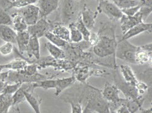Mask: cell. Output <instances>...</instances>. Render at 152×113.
Returning a JSON list of instances; mask_svg holds the SVG:
<instances>
[{
	"label": "cell",
	"mask_w": 152,
	"mask_h": 113,
	"mask_svg": "<svg viewBox=\"0 0 152 113\" xmlns=\"http://www.w3.org/2000/svg\"><path fill=\"white\" fill-rule=\"evenodd\" d=\"M143 99L142 97L138 99H126L125 104L131 113H135L142 108Z\"/></svg>",
	"instance_id": "27"
},
{
	"label": "cell",
	"mask_w": 152,
	"mask_h": 113,
	"mask_svg": "<svg viewBox=\"0 0 152 113\" xmlns=\"http://www.w3.org/2000/svg\"><path fill=\"white\" fill-rule=\"evenodd\" d=\"M76 79L74 76L63 78L56 79V87H55V96H59L64 90L72 86L75 82Z\"/></svg>",
	"instance_id": "18"
},
{
	"label": "cell",
	"mask_w": 152,
	"mask_h": 113,
	"mask_svg": "<svg viewBox=\"0 0 152 113\" xmlns=\"http://www.w3.org/2000/svg\"><path fill=\"white\" fill-rule=\"evenodd\" d=\"M26 100L28 103L30 107L32 108L35 113H41L40 111V104L41 100L38 98L35 97L32 92L28 90H26L24 92Z\"/></svg>",
	"instance_id": "24"
},
{
	"label": "cell",
	"mask_w": 152,
	"mask_h": 113,
	"mask_svg": "<svg viewBox=\"0 0 152 113\" xmlns=\"http://www.w3.org/2000/svg\"><path fill=\"white\" fill-rule=\"evenodd\" d=\"M94 111L90 108L88 104H87L85 108L82 110V113H93Z\"/></svg>",
	"instance_id": "48"
},
{
	"label": "cell",
	"mask_w": 152,
	"mask_h": 113,
	"mask_svg": "<svg viewBox=\"0 0 152 113\" xmlns=\"http://www.w3.org/2000/svg\"><path fill=\"white\" fill-rule=\"evenodd\" d=\"M116 113H131L129 112L128 108H127V107L126 106L125 103L123 104L117 109V110L116 111Z\"/></svg>",
	"instance_id": "43"
},
{
	"label": "cell",
	"mask_w": 152,
	"mask_h": 113,
	"mask_svg": "<svg viewBox=\"0 0 152 113\" xmlns=\"http://www.w3.org/2000/svg\"><path fill=\"white\" fill-rule=\"evenodd\" d=\"M99 37H100V36L98 35V33H95L91 32L88 42H89V44L91 45V46L93 47L95 46V45L97 44V43L98 42V41H99Z\"/></svg>",
	"instance_id": "42"
},
{
	"label": "cell",
	"mask_w": 152,
	"mask_h": 113,
	"mask_svg": "<svg viewBox=\"0 0 152 113\" xmlns=\"http://www.w3.org/2000/svg\"><path fill=\"white\" fill-rule=\"evenodd\" d=\"M111 1L121 10L128 9L139 5V0H111Z\"/></svg>",
	"instance_id": "28"
},
{
	"label": "cell",
	"mask_w": 152,
	"mask_h": 113,
	"mask_svg": "<svg viewBox=\"0 0 152 113\" xmlns=\"http://www.w3.org/2000/svg\"><path fill=\"white\" fill-rule=\"evenodd\" d=\"M37 1H38V0H37Z\"/></svg>",
	"instance_id": "55"
},
{
	"label": "cell",
	"mask_w": 152,
	"mask_h": 113,
	"mask_svg": "<svg viewBox=\"0 0 152 113\" xmlns=\"http://www.w3.org/2000/svg\"><path fill=\"white\" fill-rule=\"evenodd\" d=\"M53 34L57 36L62 40L70 42V31L69 28L61 24H53L51 30H50Z\"/></svg>",
	"instance_id": "19"
},
{
	"label": "cell",
	"mask_w": 152,
	"mask_h": 113,
	"mask_svg": "<svg viewBox=\"0 0 152 113\" xmlns=\"http://www.w3.org/2000/svg\"><path fill=\"white\" fill-rule=\"evenodd\" d=\"M32 87L34 89L36 88H42L45 90L55 89L56 79H47L41 81L32 82Z\"/></svg>",
	"instance_id": "29"
},
{
	"label": "cell",
	"mask_w": 152,
	"mask_h": 113,
	"mask_svg": "<svg viewBox=\"0 0 152 113\" xmlns=\"http://www.w3.org/2000/svg\"><path fill=\"white\" fill-rule=\"evenodd\" d=\"M96 1H98V3H99V2L102 1H103V0H96Z\"/></svg>",
	"instance_id": "51"
},
{
	"label": "cell",
	"mask_w": 152,
	"mask_h": 113,
	"mask_svg": "<svg viewBox=\"0 0 152 113\" xmlns=\"http://www.w3.org/2000/svg\"><path fill=\"white\" fill-rule=\"evenodd\" d=\"M139 11L141 14L142 17V20L144 22H145V20L148 18V17L150 16V15L151 14L152 8L151 7L142 6V7H140V8Z\"/></svg>",
	"instance_id": "39"
},
{
	"label": "cell",
	"mask_w": 152,
	"mask_h": 113,
	"mask_svg": "<svg viewBox=\"0 0 152 113\" xmlns=\"http://www.w3.org/2000/svg\"><path fill=\"white\" fill-rule=\"evenodd\" d=\"M92 49H93L94 53L98 57L104 58V57H107L110 56L108 52L98 44H96L94 46H93Z\"/></svg>",
	"instance_id": "37"
},
{
	"label": "cell",
	"mask_w": 152,
	"mask_h": 113,
	"mask_svg": "<svg viewBox=\"0 0 152 113\" xmlns=\"http://www.w3.org/2000/svg\"><path fill=\"white\" fill-rule=\"evenodd\" d=\"M91 92L88 98L87 104L94 111L98 113H111L110 103L106 100L102 94V91L90 87Z\"/></svg>",
	"instance_id": "3"
},
{
	"label": "cell",
	"mask_w": 152,
	"mask_h": 113,
	"mask_svg": "<svg viewBox=\"0 0 152 113\" xmlns=\"http://www.w3.org/2000/svg\"><path fill=\"white\" fill-rule=\"evenodd\" d=\"M45 46L49 52L50 56L56 60H63L66 57V54L63 49L60 48L50 42L45 43Z\"/></svg>",
	"instance_id": "22"
},
{
	"label": "cell",
	"mask_w": 152,
	"mask_h": 113,
	"mask_svg": "<svg viewBox=\"0 0 152 113\" xmlns=\"http://www.w3.org/2000/svg\"><path fill=\"white\" fill-rule=\"evenodd\" d=\"M147 32L149 33L151 32V24L142 22V23L129 30L126 33L123 35L121 40H129V39H131L132 37L138 36L141 33Z\"/></svg>",
	"instance_id": "11"
},
{
	"label": "cell",
	"mask_w": 152,
	"mask_h": 113,
	"mask_svg": "<svg viewBox=\"0 0 152 113\" xmlns=\"http://www.w3.org/2000/svg\"><path fill=\"white\" fill-rule=\"evenodd\" d=\"M69 29L70 31V42L74 43H79L82 41L83 36L80 32L76 28L75 23H71L69 25Z\"/></svg>",
	"instance_id": "31"
},
{
	"label": "cell",
	"mask_w": 152,
	"mask_h": 113,
	"mask_svg": "<svg viewBox=\"0 0 152 113\" xmlns=\"http://www.w3.org/2000/svg\"><path fill=\"white\" fill-rule=\"evenodd\" d=\"M121 73L124 81L127 84L135 86L139 82L135 74L130 66L128 65H121L120 66Z\"/></svg>",
	"instance_id": "17"
},
{
	"label": "cell",
	"mask_w": 152,
	"mask_h": 113,
	"mask_svg": "<svg viewBox=\"0 0 152 113\" xmlns=\"http://www.w3.org/2000/svg\"><path fill=\"white\" fill-rule=\"evenodd\" d=\"M34 90V89L32 87V83L22 84L19 89L12 95L13 106L14 105H18L21 102L26 101V97L24 95L26 90H28V91L33 93Z\"/></svg>",
	"instance_id": "14"
},
{
	"label": "cell",
	"mask_w": 152,
	"mask_h": 113,
	"mask_svg": "<svg viewBox=\"0 0 152 113\" xmlns=\"http://www.w3.org/2000/svg\"><path fill=\"white\" fill-rule=\"evenodd\" d=\"M12 106V95L0 94V113H7Z\"/></svg>",
	"instance_id": "25"
},
{
	"label": "cell",
	"mask_w": 152,
	"mask_h": 113,
	"mask_svg": "<svg viewBox=\"0 0 152 113\" xmlns=\"http://www.w3.org/2000/svg\"><path fill=\"white\" fill-rule=\"evenodd\" d=\"M4 70V65H0V73L3 72Z\"/></svg>",
	"instance_id": "50"
},
{
	"label": "cell",
	"mask_w": 152,
	"mask_h": 113,
	"mask_svg": "<svg viewBox=\"0 0 152 113\" xmlns=\"http://www.w3.org/2000/svg\"><path fill=\"white\" fill-rule=\"evenodd\" d=\"M60 0H38V7L40 11V18H47L59 6Z\"/></svg>",
	"instance_id": "9"
},
{
	"label": "cell",
	"mask_w": 152,
	"mask_h": 113,
	"mask_svg": "<svg viewBox=\"0 0 152 113\" xmlns=\"http://www.w3.org/2000/svg\"><path fill=\"white\" fill-rule=\"evenodd\" d=\"M75 25L76 28H77V30L80 32V33L82 34L83 36V40L86 41V42H88L91 32L90 30L86 27L84 24L83 23L80 15L77 17V22L75 23Z\"/></svg>",
	"instance_id": "30"
},
{
	"label": "cell",
	"mask_w": 152,
	"mask_h": 113,
	"mask_svg": "<svg viewBox=\"0 0 152 113\" xmlns=\"http://www.w3.org/2000/svg\"><path fill=\"white\" fill-rule=\"evenodd\" d=\"M21 85H22L21 83H13V84L7 83L2 94L12 95L19 89Z\"/></svg>",
	"instance_id": "35"
},
{
	"label": "cell",
	"mask_w": 152,
	"mask_h": 113,
	"mask_svg": "<svg viewBox=\"0 0 152 113\" xmlns=\"http://www.w3.org/2000/svg\"><path fill=\"white\" fill-rule=\"evenodd\" d=\"M59 113H61V112H59Z\"/></svg>",
	"instance_id": "54"
},
{
	"label": "cell",
	"mask_w": 152,
	"mask_h": 113,
	"mask_svg": "<svg viewBox=\"0 0 152 113\" xmlns=\"http://www.w3.org/2000/svg\"><path fill=\"white\" fill-rule=\"evenodd\" d=\"M91 74H92V71H90L88 66H86L77 68V71H75V76L74 77L76 80L82 82H86L87 79H88Z\"/></svg>",
	"instance_id": "32"
},
{
	"label": "cell",
	"mask_w": 152,
	"mask_h": 113,
	"mask_svg": "<svg viewBox=\"0 0 152 113\" xmlns=\"http://www.w3.org/2000/svg\"><path fill=\"white\" fill-rule=\"evenodd\" d=\"M14 49V44L11 42H5L3 45L0 46V54L4 56L11 54Z\"/></svg>",
	"instance_id": "36"
},
{
	"label": "cell",
	"mask_w": 152,
	"mask_h": 113,
	"mask_svg": "<svg viewBox=\"0 0 152 113\" xmlns=\"http://www.w3.org/2000/svg\"><path fill=\"white\" fill-rule=\"evenodd\" d=\"M139 5L144 7H151V0H139Z\"/></svg>",
	"instance_id": "44"
},
{
	"label": "cell",
	"mask_w": 152,
	"mask_h": 113,
	"mask_svg": "<svg viewBox=\"0 0 152 113\" xmlns=\"http://www.w3.org/2000/svg\"><path fill=\"white\" fill-rule=\"evenodd\" d=\"M44 37H46L50 42L61 49L67 48L68 46V44H69V42H67L62 40L61 38H60V37H58L54 34H53L50 31L45 35Z\"/></svg>",
	"instance_id": "26"
},
{
	"label": "cell",
	"mask_w": 152,
	"mask_h": 113,
	"mask_svg": "<svg viewBox=\"0 0 152 113\" xmlns=\"http://www.w3.org/2000/svg\"><path fill=\"white\" fill-rule=\"evenodd\" d=\"M28 63L26 60L22 58H16L10 63L4 65V69H8L9 70L19 71L24 70Z\"/></svg>",
	"instance_id": "23"
},
{
	"label": "cell",
	"mask_w": 152,
	"mask_h": 113,
	"mask_svg": "<svg viewBox=\"0 0 152 113\" xmlns=\"http://www.w3.org/2000/svg\"><path fill=\"white\" fill-rule=\"evenodd\" d=\"M7 113H20V111L18 105H14L11 107Z\"/></svg>",
	"instance_id": "45"
},
{
	"label": "cell",
	"mask_w": 152,
	"mask_h": 113,
	"mask_svg": "<svg viewBox=\"0 0 152 113\" xmlns=\"http://www.w3.org/2000/svg\"><path fill=\"white\" fill-rule=\"evenodd\" d=\"M119 21L123 35L126 33L129 30H130L132 27L142 23V22H143L139 11H138V12L134 15V16H127L123 14V16L120 19Z\"/></svg>",
	"instance_id": "10"
},
{
	"label": "cell",
	"mask_w": 152,
	"mask_h": 113,
	"mask_svg": "<svg viewBox=\"0 0 152 113\" xmlns=\"http://www.w3.org/2000/svg\"><path fill=\"white\" fill-rule=\"evenodd\" d=\"M140 7L141 6L139 5L135 7H130V8H128V9H123L121 10V11H122L124 15H126L127 16H134V15H135L138 12V11L140 8Z\"/></svg>",
	"instance_id": "38"
},
{
	"label": "cell",
	"mask_w": 152,
	"mask_h": 113,
	"mask_svg": "<svg viewBox=\"0 0 152 113\" xmlns=\"http://www.w3.org/2000/svg\"><path fill=\"white\" fill-rule=\"evenodd\" d=\"M75 1H78V0H75Z\"/></svg>",
	"instance_id": "53"
},
{
	"label": "cell",
	"mask_w": 152,
	"mask_h": 113,
	"mask_svg": "<svg viewBox=\"0 0 152 113\" xmlns=\"http://www.w3.org/2000/svg\"><path fill=\"white\" fill-rule=\"evenodd\" d=\"M6 84H7V82H6L5 81H3L1 80H0V94H2Z\"/></svg>",
	"instance_id": "47"
},
{
	"label": "cell",
	"mask_w": 152,
	"mask_h": 113,
	"mask_svg": "<svg viewBox=\"0 0 152 113\" xmlns=\"http://www.w3.org/2000/svg\"><path fill=\"white\" fill-rule=\"evenodd\" d=\"M98 14L97 11H93L86 4L83 5L80 16L83 23L89 30H91L94 27Z\"/></svg>",
	"instance_id": "13"
},
{
	"label": "cell",
	"mask_w": 152,
	"mask_h": 113,
	"mask_svg": "<svg viewBox=\"0 0 152 113\" xmlns=\"http://www.w3.org/2000/svg\"><path fill=\"white\" fill-rule=\"evenodd\" d=\"M8 73H9L8 71H6V72L0 73V80L6 82V80L7 78V76H8Z\"/></svg>",
	"instance_id": "46"
},
{
	"label": "cell",
	"mask_w": 152,
	"mask_h": 113,
	"mask_svg": "<svg viewBox=\"0 0 152 113\" xmlns=\"http://www.w3.org/2000/svg\"><path fill=\"white\" fill-rule=\"evenodd\" d=\"M12 22L14 30L17 33L27 31L28 25L25 22L24 18L18 12H15L11 15Z\"/></svg>",
	"instance_id": "21"
},
{
	"label": "cell",
	"mask_w": 152,
	"mask_h": 113,
	"mask_svg": "<svg viewBox=\"0 0 152 113\" xmlns=\"http://www.w3.org/2000/svg\"><path fill=\"white\" fill-rule=\"evenodd\" d=\"M100 36L99 41L97 44L100 45L106 52H108L110 56H115L116 48L117 46V41L114 36H110L107 35H101L98 33Z\"/></svg>",
	"instance_id": "12"
},
{
	"label": "cell",
	"mask_w": 152,
	"mask_h": 113,
	"mask_svg": "<svg viewBox=\"0 0 152 113\" xmlns=\"http://www.w3.org/2000/svg\"><path fill=\"white\" fill-rule=\"evenodd\" d=\"M17 12L20 14L24 18L28 26L35 24L40 19L39 8L34 4H30L18 9Z\"/></svg>",
	"instance_id": "6"
},
{
	"label": "cell",
	"mask_w": 152,
	"mask_h": 113,
	"mask_svg": "<svg viewBox=\"0 0 152 113\" xmlns=\"http://www.w3.org/2000/svg\"><path fill=\"white\" fill-rule=\"evenodd\" d=\"M93 113H98V112H95V111H94V112Z\"/></svg>",
	"instance_id": "52"
},
{
	"label": "cell",
	"mask_w": 152,
	"mask_h": 113,
	"mask_svg": "<svg viewBox=\"0 0 152 113\" xmlns=\"http://www.w3.org/2000/svg\"><path fill=\"white\" fill-rule=\"evenodd\" d=\"M52 25L53 24L47 18H40L35 24L28 26L27 31L30 36H36L40 39L50 31Z\"/></svg>",
	"instance_id": "5"
},
{
	"label": "cell",
	"mask_w": 152,
	"mask_h": 113,
	"mask_svg": "<svg viewBox=\"0 0 152 113\" xmlns=\"http://www.w3.org/2000/svg\"><path fill=\"white\" fill-rule=\"evenodd\" d=\"M71 107V113H82V108L80 103L73 102L70 101L69 102Z\"/></svg>",
	"instance_id": "40"
},
{
	"label": "cell",
	"mask_w": 152,
	"mask_h": 113,
	"mask_svg": "<svg viewBox=\"0 0 152 113\" xmlns=\"http://www.w3.org/2000/svg\"><path fill=\"white\" fill-rule=\"evenodd\" d=\"M27 57L25 59L28 63H31L34 60L39 59L40 57V46L39 38L36 36H30L26 53Z\"/></svg>",
	"instance_id": "7"
},
{
	"label": "cell",
	"mask_w": 152,
	"mask_h": 113,
	"mask_svg": "<svg viewBox=\"0 0 152 113\" xmlns=\"http://www.w3.org/2000/svg\"><path fill=\"white\" fill-rule=\"evenodd\" d=\"M78 1L64 0L62 8V20L66 24L70 22L77 13Z\"/></svg>",
	"instance_id": "8"
},
{
	"label": "cell",
	"mask_w": 152,
	"mask_h": 113,
	"mask_svg": "<svg viewBox=\"0 0 152 113\" xmlns=\"http://www.w3.org/2000/svg\"><path fill=\"white\" fill-rule=\"evenodd\" d=\"M12 18L10 15L4 10H0V25H12Z\"/></svg>",
	"instance_id": "34"
},
{
	"label": "cell",
	"mask_w": 152,
	"mask_h": 113,
	"mask_svg": "<svg viewBox=\"0 0 152 113\" xmlns=\"http://www.w3.org/2000/svg\"><path fill=\"white\" fill-rule=\"evenodd\" d=\"M119 89L115 84H111L108 82H106L102 91V94L104 99L110 103L111 113L116 111L121 105L126 102V99H121L119 97Z\"/></svg>",
	"instance_id": "1"
},
{
	"label": "cell",
	"mask_w": 152,
	"mask_h": 113,
	"mask_svg": "<svg viewBox=\"0 0 152 113\" xmlns=\"http://www.w3.org/2000/svg\"><path fill=\"white\" fill-rule=\"evenodd\" d=\"M12 8L10 0H0V10L7 11Z\"/></svg>",
	"instance_id": "41"
},
{
	"label": "cell",
	"mask_w": 152,
	"mask_h": 113,
	"mask_svg": "<svg viewBox=\"0 0 152 113\" xmlns=\"http://www.w3.org/2000/svg\"><path fill=\"white\" fill-rule=\"evenodd\" d=\"M37 2V0H11L12 7L20 9L30 4H34Z\"/></svg>",
	"instance_id": "33"
},
{
	"label": "cell",
	"mask_w": 152,
	"mask_h": 113,
	"mask_svg": "<svg viewBox=\"0 0 152 113\" xmlns=\"http://www.w3.org/2000/svg\"><path fill=\"white\" fill-rule=\"evenodd\" d=\"M96 11L106 15L111 20H119L123 16L122 11L115 4L106 0L98 3Z\"/></svg>",
	"instance_id": "4"
},
{
	"label": "cell",
	"mask_w": 152,
	"mask_h": 113,
	"mask_svg": "<svg viewBox=\"0 0 152 113\" xmlns=\"http://www.w3.org/2000/svg\"><path fill=\"white\" fill-rule=\"evenodd\" d=\"M152 52L144 50L141 46H138L137 51L135 54V64L146 65L151 63Z\"/></svg>",
	"instance_id": "20"
},
{
	"label": "cell",
	"mask_w": 152,
	"mask_h": 113,
	"mask_svg": "<svg viewBox=\"0 0 152 113\" xmlns=\"http://www.w3.org/2000/svg\"><path fill=\"white\" fill-rule=\"evenodd\" d=\"M30 35L27 31L17 33L16 44L18 46L19 54L23 56L27 52Z\"/></svg>",
	"instance_id": "16"
},
{
	"label": "cell",
	"mask_w": 152,
	"mask_h": 113,
	"mask_svg": "<svg viewBox=\"0 0 152 113\" xmlns=\"http://www.w3.org/2000/svg\"><path fill=\"white\" fill-rule=\"evenodd\" d=\"M137 49L138 46H134L128 40H120L117 42L115 56L126 62L135 64V58Z\"/></svg>",
	"instance_id": "2"
},
{
	"label": "cell",
	"mask_w": 152,
	"mask_h": 113,
	"mask_svg": "<svg viewBox=\"0 0 152 113\" xmlns=\"http://www.w3.org/2000/svg\"><path fill=\"white\" fill-rule=\"evenodd\" d=\"M17 32L9 25H0V38L4 42L16 43Z\"/></svg>",
	"instance_id": "15"
},
{
	"label": "cell",
	"mask_w": 152,
	"mask_h": 113,
	"mask_svg": "<svg viewBox=\"0 0 152 113\" xmlns=\"http://www.w3.org/2000/svg\"><path fill=\"white\" fill-rule=\"evenodd\" d=\"M142 110V113H152V108H150L148 109H140Z\"/></svg>",
	"instance_id": "49"
}]
</instances>
